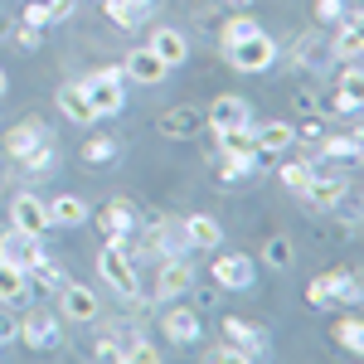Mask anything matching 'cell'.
Instances as JSON below:
<instances>
[{"label":"cell","mask_w":364,"mask_h":364,"mask_svg":"<svg viewBox=\"0 0 364 364\" xmlns=\"http://www.w3.org/2000/svg\"><path fill=\"white\" fill-rule=\"evenodd\" d=\"M78 87H83L87 107H92L97 117L127 112V78H122V68H97V73H87Z\"/></svg>","instance_id":"6da1fadb"},{"label":"cell","mask_w":364,"mask_h":364,"mask_svg":"<svg viewBox=\"0 0 364 364\" xmlns=\"http://www.w3.org/2000/svg\"><path fill=\"white\" fill-rule=\"evenodd\" d=\"M224 54H228V68H238V73H267L277 63V39L262 34V29H252L238 44H228Z\"/></svg>","instance_id":"7a4b0ae2"},{"label":"cell","mask_w":364,"mask_h":364,"mask_svg":"<svg viewBox=\"0 0 364 364\" xmlns=\"http://www.w3.org/2000/svg\"><path fill=\"white\" fill-rule=\"evenodd\" d=\"M97 272H102V282L112 287L117 296H136L141 277H136V262L127 257V243H112L107 238V248L97 252Z\"/></svg>","instance_id":"3957f363"},{"label":"cell","mask_w":364,"mask_h":364,"mask_svg":"<svg viewBox=\"0 0 364 364\" xmlns=\"http://www.w3.org/2000/svg\"><path fill=\"white\" fill-rule=\"evenodd\" d=\"M0 257H5V262H15V267H25V272H34L39 262H49L44 238H39V233H25V228H15V224L0 233Z\"/></svg>","instance_id":"277c9868"},{"label":"cell","mask_w":364,"mask_h":364,"mask_svg":"<svg viewBox=\"0 0 364 364\" xmlns=\"http://www.w3.org/2000/svg\"><path fill=\"white\" fill-rule=\"evenodd\" d=\"M204 122H209V132H233V127H252V102L243 97V92H219V97L209 102Z\"/></svg>","instance_id":"5b68a950"},{"label":"cell","mask_w":364,"mask_h":364,"mask_svg":"<svg viewBox=\"0 0 364 364\" xmlns=\"http://www.w3.org/2000/svg\"><path fill=\"white\" fill-rule=\"evenodd\" d=\"M224 336H228V345L238 350V360H262V355L272 350V345H267V331L252 326V321H243V316H228Z\"/></svg>","instance_id":"8992f818"},{"label":"cell","mask_w":364,"mask_h":364,"mask_svg":"<svg viewBox=\"0 0 364 364\" xmlns=\"http://www.w3.org/2000/svg\"><path fill=\"white\" fill-rule=\"evenodd\" d=\"M10 224L25 228V233H39V238L54 228V224H49V204L34 195V190H20V195L10 199Z\"/></svg>","instance_id":"52a82bcc"},{"label":"cell","mask_w":364,"mask_h":364,"mask_svg":"<svg viewBox=\"0 0 364 364\" xmlns=\"http://www.w3.org/2000/svg\"><path fill=\"white\" fill-rule=\"evenodd\" d=\"M180 238H185V252H214L224 243V228L214 214H185L180 219Z\"/></svg>","instance_id":"ba28073f"},{"label":"cell","mask_w":364,"mask_h":364,"mask_svg":"<svg viewBox=\"0 0 364 364\" xmlns=\"http://www.w3.org/2000/svg\"><path fill=\"white\" fill-rule=\"evenodd\" d=\"M15 336L25 340L29 350H54L58 340V316H49V311L39 306V311H25V321H20V331H15Z\"/></svg>","instance_id":"9c48e42d"},{"label":"cell","mask_w":364,"mask_h":364,"mask_svg":"<svg viewBox=\"0 0 364 364\" xmlns=\"http://www.w3.org/2000/svg\"><path fill=\"white\" fill-rule=\"evenodd\" d=\"M161 331H166L170 345H195V340L204 336V321H199L195 306H166V316H161Z\"/></svg>","instance_id":"30bf717a"},{"label":"cell","mask_w":364,"mask_h":364,"mask_svg":"<svg viewBox=\"0 0 364 364\" xmlns=\"http://www.w3.org/2000/svg\"><path fill=\"white\" fill-rule=\"evenodd\" d=\"M214 282L224 287V291H248L252 277H257V267H252V257H243V252H228V257H214Z\"/></svg>","instance_id":"8fae6325"},{"label":"cell","mask_w":364,"mask_h":364,"mask_svg":"<svg viewBox=\"0 0 364 364\" xmlns=\"http://www.w3.org/2000/svg\"><path fill=\"white\" fill-rule=\"evenodd\" d=\"M185 291H195V267L175 252L161 262V272H156V296L166 301V296H185Z\"/></svg>","instance_id":"7c38bea8"},{"label":"cell","mask_w":364,"mask_h":364,"mask_svg":"<svg viewBox=\"0 0 364 364\" xmlns=\"http://www.w3.org/2000/svg\"><path fill=\"white\" fill-rule=\"evenodd\" d=\"M122 78H132V83H141V87H161L170 78V63H161V58L151 54V44L146 49H132L127 54V73Z\"/></svg>","instance_id":"4fadbf2b"},{"label":"cell","mask_w":364,"mask_h":364,"mask_svg":"<svg viewBox=\"0 0 364 364\" xmlns=\"http://www.w3.org/2000/svg\"><path fill=\"white\" fill-rule=\"evenodd\" d=\"M58 311H63L68 321L87 326V321H97V296H92L87 287H78V282H63V287H58Z\"/></svg>","instance_id":"5bb4252c"},{"label":"cell","mask_w":364,"mask_h":364,"mask_svg":"<svg viewBox=\"0 0 364 364\" xmlns=\"http://www.w3.org/2000/svg\"><path fill=\"white\" fill-rule=\"evenodd\" d=\"M345 195H350V180H345V175H326V180H321V170L311 175V185L301 190V199H306L311 209H336Z\"/></svg>","instance_id":"9a60e30c"},{"label":"cell","mask_w":364,"mask_h":364,"mask_svg":"<svg viewBox=\"0 0 364 364\" xmlns=\"http://www.w3.org/2000/svg\"><path fill=\"white\" fill-rule=\"evenodd\" d=\"M97 228H102L112 243H127V238H132V228H136V209H132L127 199H112V204H102Z\"/></svg>","instance_id":"2e32d148"},{"label":"cell","mask_w":364,"mask_h":364,"mask_svg":"<svg viewBox=\"0 0 364 364\" xmlns=\"http://www.w3.org/2000/svg\"><path fill=\"white\" fill-rule=\"evenodd\" d=\"M161 136L166 141H190L195 132H204V112L199 107H170V112H161Z\"/></svg>","instance_id":"e0dca14e"},{"label":"cell","mask_w":364,"mask_h":364,"mask_svg":"<svg viewBox=\"0 0 364 364\" xmlns=\"http://www.w3.org/2000/svg\"><path fill=\"white\" fill-rule=\"evenodd\" d=\"M252 146H257V156H282V151L296 146V127L291 122H262L252 132Z\"/></svg>","instance_id":"ac0fdd59"},{"label":"cell","mask_w":364,"mask_h":364,"mask_svg":"<svg viewBox=\"0 0 364 364\" xmlns=\"http://www.w3.org/2000/svg\"><path fill=\"white\" fill-rule=\"evenodd\" d=\"M151 54L175 68V63H185V58H190V39H185L175 25H156V34H151Z\"/></svg>","instance_id":"d6986e66"},{"label":"cell","mask_w":364,"mask_h":364,"mask_svg":"<svg viewBox=\"0 0 364 364\" xmlns=\"http://www.w3.org/2000/svg\"><path fill=\"white\" fill-rule=\"evenodd\" d=\"M331 54H336V63H360L364 34H360V15H355V10L340 20V34H336V44H331Z\"/></svg>","instance_id":"ffe728a7"},{"label":"cell","mask_w":364,"mask_h":364,"mask_svg":"<svg viewBox=\"0 0 364 364\" xmlns=\"http://www.w3.org/2000/svg\"><path fill=\"white\" fill-rule=\"evenodd\" d=\"M49 136V127L39 122V117H25V122H15L10 127V136H5V151H10V161H20L25 151H34L39 141Z\"/></svg>","instance_id":"44dd1931"},{"label":"cell","mask_w":364,"mask_h":364,"mask_svg":"<svg viewBox=\"0 0 364 364\" xmlns=\"http://www.w3.org/2000/svg\"><path fill=\"white\" fill-rule=\"evenodd\" d=\"M58 112L68 117L73 127H92V122H97V112L87 107V97H83V87H78V83H63V87H58Z\"/></svg>","instance_id":"7402d4cb"},{"label":"cell","mask_w":364,"mask_h":364,"mask_svg":"<svg viewBox=\"0 0 364 364\" xmlns=\"http://www.w3.org/2000/svg\"><path fill=\"white\" fill-rule=\"evenodd\" d=\"M49 224H54V228H78V224H87V204L78 195L49 199Z\"/></svg>","instance_id":"603a6c76"},{"label":"cell","mask_w":364,"mask_h":364,"mask_svg":"<svg viewBox=\"0 0 364 364\" xmlns=\"http://www.w3.org/2000/svg\"><path fill=\"white\" fill-rule=\"evenodd\" d=\"M25 296H29V272L0 257V301L15 306V301H25Z\"/></svg>","instance_id":"cb8c5ba5"},{"label":"cell","mask_w":364,"mask_h":364,"mask_svg":"<svg viewBox=\"0 0 364 364\" xmlns=\"http://www.w3.org/2000/svg\"><path fill=\"white\" fill-rule=\"evenodd\" d=\"M102 5H107L112 25H122V29H136L151 15V0H102Z\"/></svg>","instance_id":"d4e9b609"},{"label":"cell","mask_w":364,"mask_h":364,"mask_svg":"<svg viewBox=\"0 0 364 364\" xmlns=\"http://www.w3.org/2000/svg\"><path fill=\"white\" fill-rule=\"evenodd\" d=\"M224 156H252L257 161V146H252V127H233V132H214Z\"/></svg>","instance_id":"484cf974"},{"label":"cell","mask_w":364,"mask_h":364,"mask_svg":"<svg viewBox=\"0 0 364 364\" xmlns=\"http://www.w3.org/2000/svg\"><path fill=\"white\" fill-rule=\"evenodd\" d=\"M20 166H25L29 175H44V170H54V166H58L54 136H44V141H39V146H34V151H25V156H20Z\"/></svg>","instance_id":"4316f807"},{"label":"cell","mask_w":364,"mask_h":364,"mask_svg":"<svg viewBox=\"0 0 364 364\" xmlns=\"http://www.w3.org/2000/svg\"><path fill=\"white\" fill-rule=\"evenodd\" d=\"M316 146H321V156H331V161H355V156H360V136H355V132H350V136H321Z\"/></svg>","instance_id":"83f0119b"},{"label":"cell","mask_w":364,"mask_h":364,"mask_svg":"<svg viewBox=\"0 0 364 364\" xmlns=\"http://www.w3.org/2000/svg\"><path fill=\"white\" fill-rule=\"evenodd\" d=\"M112 156H117V136H107V132H97V136L83 141V161L87 166H107Z\"/></svg>","instance_id":"f1b7e54d"},{"label":"cell","mask_w":364,"mask_h":364,"mask_svg":"<svg viewBox=\"0 0 364 364\" xmlns=\"http://www.w3.org/2000/svg\"><path fill=\"white\" fill-rule=\"evenodd\" d=\"M336 345H340V350H350V355H360V350H364V321H360V316H345V321L336 326Z\"/></svg>","instance_id":"f546056e"},{"label":"cell","mask_w":364,"mask_h":364,"mask_svg":"<svg viewBox=\"0 0 364 364\" xmlns=\"http://www.w3.org/2000/svg\"><path fill=\"white\" fill-rule=\"evenodd\" d=\"M331 277H336V301L340 306H360V277H355L350 267H331Z\"/></svg>","instance_id":"4dcf8cb0"},{"label":"cell","mask_w":364,"mask_h":364,"mask_svg":"<svg viewBox=\"0 0 364 364\" xmlns=\"http://www.w3.org/2000/svg\"><path fill=\"white\" fill-rule=\"evenodd\" d=\"M306 306H336V277L326 272V277H311L306 282Z\"/></svg>","instance_id":"1f68e13d"},{"label":"cell","mask_w":364,"mask_h":364,"mask_svg":"<svg viewBox=\"0 0 364 364\" xmlns=\"http://www.w3.org/2000/svg\"><path fill=\"white\" fill-rule=\"evenodd\" d=\"M311 175H316L311 161H291V166H282V185H287L291 195H301V190L311 185Z\"/></svg>","instance_id":"d6a6232c"},{"label":"cell","mask_w":364,"mask_h":364,"mask_svg":"<svg viewBox=\"0 0 364 364\" xmlns=\"http://www.w3.org/2000/svg\"><path fill=\"white\" fill-rule=\"evenodd\" d=\"M262 262H267V267H291V238H267V243H262Z\"/></svg>","instance_id":"836d02e7"},{"label":"cell","mask_w":364,"mask_h":364,"mask_svg":"<svg viewBox=\"0 0 364 364\" xmlns=\"http://www.w3.org/2000/svg\"><path fill=\"white\" fill-rule=\"evenodd\" d=\"M252 29H257V20H252V15H233V20H224V29H219V44H238V39H243V34H252Z\"/></svg>","instance_id":"e575fe53"},{"label":"cell","mask_w":364,"mask_h":364,"mask_svg":"<svg viewBox=\"0 0 364 364\" xmlns=\"http://www.w3.org/2000/svg\"><path fill=\"white\" fill-rule=\"evenodd\" d=\"M326 54V39H321V29H311L306 39H301V44H296V63H301V68H316V58Z\"/></svg>","instance_id":"d590c367"},{"label":"cell","mask_w":364,"mask_h":364,"mask_svg":"<svg viewBox=\"0 0 364 364\" xmlns=\"http://www.w3.org/2000/svg\"><path fill=\"white\" fill-rule=\"evenodd\" d=\"M350 10H345V0H316V20L321 25H340Z\"/></svg>","instance_id":"8d00e7d4"},{"label":"cell","mask_w":364,"mask_h":364,"mask_svg":"<svg viewBox=\"0 0 364 364\" xmlns=\"http://www.w3.org/2000/svg\"><path fill=\"white\" fill-rule=\"evenodd\" d=\"M331 107H336V112H345V117H350V112H360V92H355V87H340Z\"/></svg>","instance_id":"74e56055"},{"label":"cell","mask_w":364,"mask_h":364,"mask_svg":"<svg viewBox=\"0 0 364 364\" xmlns=\"http://www.w3.org/2000/svg\"><path fill=\"white\" fill-rule=\"evenodd\" d=\"M25 25H29V29H49V5L29 0V10H25Z\"/></svg>","instance_id":"f35d334b"},{"label":"cell","mask_w":364,"mask_h":364,"mask_svg":"<svg viewBox=\"0 0 364 364\" xmlns=\"http://www.w3.org/2000/svg\"><path fill=\"white\" fill-rule=\"evenodd\" d=\"M73 10H78V0H49V25H63Z\"/></svg>","instance_id":"ab89813d"},{"label":"cell","mask_w":364,"mask_h":364,"mask_svg":"<svg viewBox=\"0 0 364 364\" xmlns=\"http://www.w3.org/2000/svg\"><path fill=\"white\" fill-rule=\"evenodd\" d=\"M360 83H364L360 63H345V73H340V87H355V92H360Z\"/></svg>","instance_id":"60d3db41"},{"label":"cell","mask_w":364,"mask_h":364,"mask_svg":"<svg viewBox=\"0 0 364 364\" xmlns=\"http://www.w3.org/2000/svg\"><path fill=\"white\" fill-rule=\"evenodd\" d=\"M39 34H44V29H20V44H25V49H34V44H39Z\"/></svg>","instance_id":"b9f144b4"},{"label":"cell","mask_w":364,"mask_h":364,"mask_svg":"<svg viewBox=\"0 0 364 364\" xmlns=\"http://www.w3.org/2000/svg\"><path fill=\"white\" fill-rule=\"evenodd\" d=\"M5 92H10V78H5V68H0V97H5Z\"/></svg>","instance_id":"7bdbcfd3"},{"label":"cell","mask_w":364,"mask_h":364,"mask_svg":"<svg viewBox=\"0 0 364 364\" xmlns=\"http://www.w3.org/2000/svg\"><path fill=\"white\" fill-rule=\"evenodd\" d=\"M228 5H233V10H248V5H252V0H228Z\"/></svg>","instance_id":"ee69618b"},{"label":"cell","mask_w":364,"mask_h":364,"mask_svg":"<svg viewBox=\"0 0 364 364\" xmlns=\"http://www.w3.org/2000/svg\"><path fill=\"white\" fill-rule=\"evenodd\" d=\"M5 340H10V331H5V326H0V350H5Z\"/></svg>","instance_id":"f6af8a7d"}]
</instances>
